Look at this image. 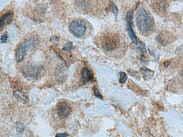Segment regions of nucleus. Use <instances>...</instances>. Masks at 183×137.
<instances>
[{"mask_svg":"<svg viewBox=\"0 0 183 137\" xmlns=\"http://www.w3.org/2000/svg\"><path fill=\"white\" fill-rule=\"evenodd\" d=\"M148 51H149V54L153 57L156 58V59L159 57V54L154 49L152 48H148Z\"/></svg>","mask_w":183,"mask_h":137,"instance_id":"ddd939ff","label":"nucleus"},{"mask_svg":"<svg viewBox=\"0 0 183 137\" xmlns=\"http://www.w3.org/2000/svg\"><path fill=\"white\" fill-rule=\"evenodd\" d=\"M140 71L144 75V78L147 79H149L152 78L154 74V72L152 70L148 69L146 67H141L140 68Z\"/></svg>","mask_w":183,"mask_h":137,"instance_id":"1a4fd4ad","label":"nucleus"},{"mask_svg":"<svg viewBox=\"0 0 183 137\" xmlns=\"http://www.w3.org/2000/svg\"><path fill=\"white\" fill-rule=\"evenodd\" d=\"M118 42V39L116 36L108 34L103 37L102 41V45L103 48L106 51H111L115 49Z\"/></svg>","mask_w":183,"mask_h":137,"instance_id":"20e7f679","label":"nucleus"},{"mask_svg":"<svg viewBox=\"0 0 183 137\" xmlns=\"http://www.w3.org/2000/svg\"><path fill=\"white\" fill-rule=\"evenodd\" d=\"M8 37L7 35V34H4V35L1 36V42L4 43L5 42H6L7 39Z\"/></svg>","mask_w":183,"mask_h":137,"instance_id":"aec40b11","label":"nucleus"},{"mask_svg":"<svg viewBox=\"0 0 183 137\" xmlns=\"http://www.w3.org/2000/svg\"><path fill=\"white\" fill-rule=\"evenodd\" d=\"M13 14L12 13H8L3 15L1 18L0 21V25H1V29H2L5 26L8 24L13 20Z\"/></svg>","mask_w":183,"mask_h":137,"instance_id":"6e6552de","label":"nucleus"},{"mask_svg":"<svg viewBox=\"0 0 183 137\" xmlns=\"http://www.w3.org/2000/svg\"><path fill=\"white\" fill-rule=\"evenodd\" d=\"M170 61H165V62L164 63V66H165V67H168V66H170Z\"/></svg>","mask_w":183,"mask_h":137,"instance_id":"4be33fe9","label":"nucleus"},{"mask_svg":"<svg viewBox=\"0 0 183 137\" xmlns=\"http://www.w3.org/2000/svg\"><path fill=\"white\" fill-rule=\"evenodd\" d=\"M69 136V135L66 133H58L55 136L56 137H66Z\"/></svg>","mask_w":183,"mask_h":137,"instance_id":"6ab92c4d","label":"nucleus"},{"mask_svg":"<svg viewBox=\"0 0 183 137\" xmlns=\"http://www.w3.org/2000/svg\"><path fill=\"white\" fill-rule=\"evenodd\" d=\"M139 49L141 52L143 53H145L146 52L145 44L143 42H141V45L139 47Z\"/></svg>","mask_w":183,"mask_h":137,"instance_id":"f3484780","label":"nucleus"},{"mask_svg":"<svg viewBox=\"0 0 183 137\" xmlns=\"http://www.w3.org/2000/svg\"><path fill=\"white\" fill-rule=\"evenodd\" d=\"M57 112L60 117H66L70 114L71 108L69 105L66 101H61L57 105Z\"/></svg>","mask_w":183,"mask_h":137,"instance_id":"423d86ee","label":"nucleus"},{"mask_svg":"<svg viewBox=\"0 0 183 137\" xmlns=\"http://www.w3.org/2000/svg\"><path fill=\"white\" fill-rule=\"evenodd\" d=\"M15 95H18V97H19V98L21 99V100H24V101H25V100L24 99H25V97L22 95L21 92L18 91L15 92Z\"/></svg>","mask_w":183,"mask_h":137,"instance_id":"a211bd4d","label":"nucleus"},{"mask_svg":"<svg viewBox=\"0 0 183 137\" xmlns=\"http://www.w3.org/2000/svg\"><path fill=\"white\" fill-rule=\"evenodd\" d=\"M158 7V10L161 12L165 11L167 8L166 4H165L164 2H162L161 3H160V4L159 5Z\"/></svg>","mask_w":183,"mask_h":137,"instance_id":"dca6fc26","label":"nucleus"},{"mask_svg":"<svg viewBox=\"0 0 183 137\" xmlns=\"http://www.w3.org/2000/svg\"><path fill=\"white\" fill-rule=\"evenodd\" d=\"M72 48V44L71 42H69L65 44L63 48V50L64 51H69L71 50Z\"/></svg>","mask_w":183,"mask_h":137,"instance_id":"2eb2a0df","label":"nucleus"},{"mask_svg":"<svg viewBox=\"0 0 183 137\" xmlns=\"http://www.w3.org/2000/svg\"><path fill=\"white\" fill-rule=\"evenodd\" d=\"M16 130L18 133H23L25 130V126L22 123L18 122L17 124Z\"/></svg>","mask_w":183,"mask_h":137,"instance_id":"f8f14e48","label":"nucleus"},{"mask_svg":"<svg viewBox=\"0 0 183 137\" xmlns=\"http://www.w3.org/2000/svg\"><path fill=\"white\" fill-rule=\"evenodd\" d=\"M94 78V74L89 68L84 67L81 73L80 82L83 84L85 85L89 82L92 81Z\"/></svg>","mask_w":183,"mask_h":137,"instance_id":"0eeeda50","label":"nucleus"},{"mask_svg":"<svg viewBox=\"0 0 183 137\" xmlns=\"http://www.w3.org/2000/svg\"><path fill=\"white\" fill-rule=\"evenodd\" d=\"M120 78L119 82L121 84H125L127 81L128 76L125 73L123 72H120Z\"/></svg>","mask_w":183,"mask_h":137,"instance_id":"9d476101","label":"nucleus"},{"mask_svg":"<svg viewBox=\"0 0 183 137\" xmlns=\"http://www.w3.org/2000/svg\"><path fill=\"white\" fill-rule=\"evenodd\" d=\"M141 63L142 64L146 65L148 64V61L144 58H141Z\"/></svg>","mask_w":183,"mask_h":137,"instance_id":"412c9836","label":"nucleus"},{"mask_svg":"<svg viewBox=\"0 0 183 137\" xmlns=\"http://www.w3.org/2000/svg\"><path fill=\"white\" fill-rule=\"evenodd\" d=\"M38 43L37 39L32 37L27 39L18 46L15 52V60L18 62H20L27 55L29 51L35 47Z\"/></svg>","mask_w":183,"mask_h":137,"instance_id":"f03ea898","label":"nucleus"},{"mask_svg":"<svg viewBox=\"0 0 183 137\" xmlns=\"http://www.w3.org/2000/svg\"><path fill=\"white\" fill-rule=\"evenodd\" d=\"M94 93L95 96L98 99L103 100V96L100 93L99 90L96 86L94 88Z\"/></svg>","mask_w":183,"mask_h":137,"instance_id":"4468645a","label":"nucleus"},{"mask_svg":"<svg viewBox=\"0 0 183 137\" xmlns=\"http://www.w3.org/2000/svg\"><path fill=\"white\" fill-rule=\"evenodd\" d=\"M133 13H134V11L132 10H129L127 11L126 15L127 30L129 38L131 39L134 45H137L138 44L137 37H136L132 27Z\"/></svg>","mask_w":183,"mask_h":137,"instance_id":"39448f33","label":"nucleus"},{"mask_svg":"<svg viewBox=\"0 0 183 137\" xmlns=\"http://www.w3.org/2000/svg\"><path fill=\"white\" fill-rule=\"evenodd\" d=\"M136 23L138 29L143 33L150 32L153 28L154 20L143 8L140 9L136 16Z\"/></svg>","mask_w":183,"mask_h":137,"instance_id":"f257e3e1","label":"nucleus"},{"mask_svg":"<svg viewBox=\"0 0 183 137\" xmlns=\"http://www.w3.org/2000/svg\"><path fill=\"white\" fill-rule=\"evenodd\" d=\"M110 5H111L112 11H113L115 19H116L117 18V17H118L119 13V10L118 8H117V7L116 6L114 3L113 2H111Z\"/></svg>","mask_w":183,"mask_h":137,"instance_id":"9b49d317","label":"nucleus"},{"mask_svg":"<svg viewBox=\"0 0 183 137\" xmlns=\"http://www.w3.org/2000/svg\"><path fill=\"white\" fill-rule=\"evenodd\" d=\"M182 76H183V71H182Z\"/></svg>","mask_w":183,"mask_h":137,"instance_id":"5701e85b","label":"nucleus"},{"mask_svg":"<svg viewBox=\"0 0 183 137\" xmlns=\"http://www.w3.org/2000/svg\"><path fill=\"white\" fill-rule=\"evenodd\" d=\"M71 32L77 37H81L85 34L87 30V24L84 21L77 20L72 21L69 27Z\"/></svg>","mask_w":183,"mask_h":137,"instance_id":"7ed1b4c3","label":"nucleus"}]
</instances>
